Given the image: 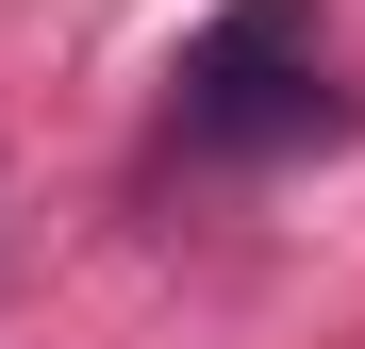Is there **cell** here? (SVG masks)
Wrapping results in <instances>:
<instances>
[{
    "instance_id": "6da1fadb",
    "label": "cell",
    "mask_w": 365,
    "mask_h": 349,
    "mask_svg": "<svg viewBox=\"0 0 365 349\" xmlns=\"http://www.w3.org/2000/svg\"><path fill=\"white\" fill-rule=\"evenodd\" d=\"M316 17L299 0H232V17L182 50V133L200 150H266V133H316Z\"/></svg>"
}]
</instances>
